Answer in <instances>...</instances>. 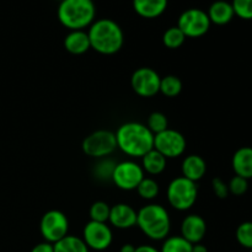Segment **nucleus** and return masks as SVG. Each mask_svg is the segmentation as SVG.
<instances>
[{
    "mask_svg": "<svg viewBox=\"0 0 252 252\" xmlns=\"http://www.w3.org/2000/svg\"><path fill=\"white\" fill-rule=\"evenodd\" d=\"M54 252H89V248L83 239L73 235H66L54 244Z\"/></svg>",
    "mask_w": 252,
    "mask_h": 252,
    "instance_id": "nucleus-21",
    "label": "nucleus"
},
{
    "mask_svg": "<svg viewBox=\"0 0 252 252\" xmlns=\"http://www.w3.org/2000/svg\"><path fill=\"white\" fill-rule=\"evenodd\" d=\"M154 149L166 159L181 157L186 150V139L180 132L169 129L154 135Z\"/></svg>",
    "mask_w": 252,
    "mask_h": 252,
    "instance_id": "nucleus-10",
    "label": "nucleus"
},
{
    "mask_svg": "<svg viewBox=\"0 0 252 252\" xmlns=\"http://www.w3.org/2000/svg\"><path fill=\"white\" fill-rule=\"evenodd\" d=\"M69 220L65 214L61 211H48L43 214L39 221V231L44 241L56 244L68 235Z\"/></svg>",
    "mask_w": 252,
    "mask_h": 252,
    "instance_id": "nucleus-6",
    "label": "nucleus"
},
{
    "mask_svg": "<svg viewBox=\"0 0 252 252\" xmlns=\"http://www.w3.org/2000/svg\"><path fill=\"white\" fill-rule=\"evenodd\" d=\"M185 39H186V36L177 26L169 27L162 34V42H164L165 47L170 49L180 48L185 43Z\"/></svg>",
    "mask_w": 252,
    "mask_h": 252,
    "instance_id": "nucleus-24",
    "label": "nucleus"
},
{
    "mask_svg": "<svg viewBox=\"0 0 252 252\" xmlns=\"http://www.w3.org/2000/svg\"><path fill=\"white\" fill-rule=\"evenodd\" d=\"M83 240L89 248V250L103 251L108 249L112 244L113 235L110 226L106 223L90 220L83 230Z\"/></svg>",
    "mask_w": 252,
    "mask_h": 252,
    "instance_id": "nucleus-12",
    "label": "nucleus"
},
{
    "mask_svg": "<svg viewBox=\"0 0 252 252\" xmlns=\"http://www.w3.org/2000/svg\"><path fill=\"white\" fill-rule=\"evenodd\" d=\"M81 148L88 157L101 159L112 154L116 150L117 148L116 135L110 130H96L83 140Z\"/></svg>",
    "mask_w": 252,
    "mask_h": 252,
    "instance_id": "nucleus-7",
    "label": "nucleus"
},
{
    "mask_svg": "<svg viewBox=\"0 0 252 252\" xmlns=\"http://www.w3.org/2000/svg\"><path fill=\"white\" fill-rule=\"evenodd\" d=\"M169 0H133V9L144 19L161 16L166 10Z\"/></svg>",
    "mask_w": 252,
    "mask_h": 252,
    "instance_id": "nucleus-15",
    "label": "nucleus"
},
{
    "mask_svg": "<svg viewBox=\"0 0 252 252\" xmlns=\"http://www.w3.org/2000/svg\"><path fill=\"white\" fill-rule=\"evenodd\" d=\"M137 225L152 240H165L170 233L171 220L166 209L160 204H148L137 212Z\"/></svg>",
    "mask_w": 252,
    "mask_h": 252,
    "instance_id": "nucleus-4",
    "label": "nucleus"
},
{
    "mask_svg": "<svg viewBox=\"0 0 252 252\" xmlns=\"http://www.w3.org/2000/svg\"><path fill=\"white\" fill-rule=\"evenodd\" d=\"M58 20L70 31L84 30L91 26L96 16V6L93 0H63L57 10Z\"/></svg>",
    "mask_w": 252,
    "mask_h": 252,
    "instance_id": "nucleus-3",
    "label": "nucleus"
},
{
    "mask_svg": "<svg viewBox=\"0 0 252 252\" xmlns=\"http://www.w3.org/2000/svg\"><path fill=\"white\" fill-rule=\"evenodd\" d=\"M111 207L106 202L97 201L90 207V219L93 221H98V223H106L110 218Z\"/></svg>",
    "mask_w": 252,
    "mask_h": 252,
    "instance_id": "nucleus-27",
    "label": "nucleus"
},
{
    "mask_svg": "<svg viewBox=\"0 0 252 252\" xmlns=\"http://www.w3.org/2000/svg\"><path fill=\"white\" fill-rule=\"evenodd\" d=\"M159 191L160 189L158 182L155 180L150 179V177H144L137 187L138 194L143 199H147V201H152V199L157 198Z\"/></svg>",
    "mask_w": 252,
    "mask_h": 252,
    "instance_id": "nucleus-25",
    "label": "nucleus"
},
{
    "mask_svg": "<svg viewBox=\"0 0 252 252\" xmlns=\"http://www.w3.org/2000/svg\"><path fill=\"white\" fill-rule=\"evenodd\" d=\"M160 80L161 78L154 69L143 66L132 74L130 86L137 95L142 97H152L159 93Z\"/></svg>",
    "mask_w": 252,
    "mask_h": 252,
    "instance_id": "nucleus-11",
    "label": "nucleus"
},
{
    "mask_svg": "<svg viewBox=\"0 0 252 252\" xmlns=\"http://www.w3.org/2000/svg\"><path fill=\"white\" fill-rule=\"evenodd\" d=\"M144 179V171L142 166L134 161H122L116 164L112 174L113 184L123 191L137 189L138 185Z\"/></svg>",
    "mask_w": 252,
    "mask_h": 252,
    "instance_id": "nucleus-9",
    "label": "nucleus"
},
{
    "mask_svg": "<svg viewBox=\"0 0 252 252\" xmlns=\"http://www.w3.org/2000/svg\"><path fill=\"white\" fill-rule=\"evenodd\" d=\"M108 221L117 229H130L137 225V212L129 204H115L111 207Z\"/></svg>",
    "mask_w": 252,
    "mask_h": 252,
    "instance_id": "nucleus-14",
    "label": "nucleus"
},
{
    "mask_svg": "<svg viewBox=\"0 0 252 252\" xmlns=\"http://www.w3.org/2000/svg\"><path fill=\"white\" fill-rule=\"evenodd\" d=\"M192 252H208V249L204 245H202L201 243H198L192 245Z\"/></svg>",
    "mask_w": 252,
    "mask_h": 252,
    "instance_id": "nucleus-35",
    "label": "nucleus"
},
{
    "mask_svg": "<svg viewBox=\"0 0 252 252\" xmlns=\"http://www.w3.org/2000/svg\"><path fill=\"white\" fill-rule=\"evenodd\" d=\"M250 252H252V250H250Z\"/></svg>",
    "mask_w": 252,
    "mask_h": 252,
    "instance_id": "nucleus-38",
    "label": "nucleus"
},
{
    "mask_svg": "<svg viewBox=\"0 0 252 252\" xmlns=\"http://www.w3.org/2000/svg\"><path fill=\"white\" fill-rule=\"evenodd\" d=\"M207 233L206 220L201 216L191 214L182 220L181 236L192 245L201 243Z\"/></svg>",
    "mask_w": 252,
    "mask_h": 252,
    "instance_id": "nucleus-13",
    "label": "nucleus"
},
{
    "mask_svg": "<svg viewBox=\"0 0 252 252\" xmlns=\"http://www.w3.org/2000/svg\"><path fill=\"white\" fill-rule=\"evenodd\" d=\"M31 252H54V246L53 244L43 241V243H39L36 246H33Z\"/></svg>",
    "mask_w": 252,
    "mask_h": 252,
    "instance_id": "nucleus-33",
    "label": "nucleus"
},
{
    "mask_svg": "<svg viewBox=\"0 0 252 252\" xmlns=\"http://www.w3.org/2000/svg\"><path fill=\"white\" fill-rule=\"evenodd\" d=\"M120 252H135V246L132 245V244H125L121 248Z\"/></svg>",
    "mask_w": 252,
    "mask_h": 252,
    "instance_id": "nucleus-36",
    "label": "nucleus"
},
{
    "mask_svg": "<svg viewBox=\"0 0 252 252\" xmlns=\"http://www.w3.org/2000/svg\"><path fill=\"white\" fill-rule=\"evenodd\" d=\"M91 48L106 56L115 54L122 48L125 36L120 25L111 19H100L91 24L88 31Z\"/></svg>",
    "mask_w": 252,
    "mask_h": 252,
    "instance_id": "nucleus-2",
    "label": "nucleus"
},
{
    "mask_svg": "<svg viewBox=\"0 0 252 252\" xmlns=\"http://www.w3.org/2000/svg\"><path fill=\"white\" fill-rule=\"evenodd\" d=\"M135 252H160L152 245H140L135 248Z\"/></svg>",
    "mask_w": 252,
    "mask_h": 252,
    "instance_id": "nucleus-34",
    "label": "nucleus"
},
{
    "mask_svg": "<svg viewBox=\"0 0 252 252\" xmlns=\"http://www.w3.org/2000/svg\"><path fill=\"white\" fill-rule=\"evenodd\" d=\"M182 176L192 182H197L206 175L207 164L199 155H189L182 161Z\"/></svg>",
    "mask_w": 252,
    "mask_h": 252,
    "instance_id": "nucleus-18",
    "label": "nucleus"
},
{
    "mask_svg": "<svg viewBox=\"0 0 252 252\" xmlns=\"http://www.w3.org/2000/svg\"><path fill=\"white\" fill-rule=\"evenodd\" d=\"M160 252H192V244L181 235L165 239Z\"/></svg>",
    "mask_w": 252,
    "mask_h": 252,
    "instance_id": "nucleus-23",
    "label": "nucleus"
},
{
    "mask_svg": "<svg viewBox=\"0 0 252 252\" xmlns=\"http://www.w3.org/2000/svg\"><path fill=\"white\" fill-rule=\"evenodd\" d=\"M142 169L149 175H160L166 169V158L158 150L152 149L142 158Z\"/></svg>",
    "mask_w": 252,
    "mask_h": 252,
    "instance_id": "nucleus-20",
    "label": "nucleus"
},
{
    "mask_svg": "<svg viewBox=\"0 0 252 252\" xmlns=\"http://www.w3.org/2000/svg\"><path fill=\"white\" fill-rule=\"evenodd\" d=\"M182 90V81L175 75H166L160 80V90L162 95L167 97H175Z\"/></svg>",
    "mask_w": 252,
    "mask_h": 252,
    "instance_id": "nucleus-22",
    "label": "nucleus"
},
{
    "mask_svg": "<svg viewBox=\"0 0 252 252\" xmlns=\"http://www.w3.org/2000/svg\"><path fill=\"white\" fill-rule=\"evenodd\" d=\"M64 48L70 54H75V56L86 53L91 48L88 32L84 30L69 32L64 38Z\"/></svg>",
    "mask_w": 252,
    "mask_h": 252,
    "instance_id": "nucleus-17",
    "label": "nucleus"
},
{
    "mask_svg": "<svg viewBox=\"0 0 252 252\" xmlns=\"http://www.w3.org/2000/svg\"><path fill=\"white\" fill-rule=\"evenodd\" d=\"M236 240L243 248L252 250V221H244L236 229Z\"/></svg>",
    "mask_w": 252,
    "mask_h": 252,
    "instance_id": "nucleus-28",
    "label": "nucleus"
},
{
    "mask_svg": "<svg viewBox=\"0 0 252 252\" xmlns=\"http://www.w3.org/2000/svg\"><path fill=\"white\" fill-rule=\"evenodd\" d=\"M116 167V162H113L111 159H102L95 165L94 167V175L100 181H107L112 180L113 170Z\"/></svg>",
    "mask_w": 252,
    "mask_h": 252,
    "instance_id": "nucleus-26",
    "label": "nucleus"
},
{
    "mask_svg": "<svg viewBox=\"0 0 252 252\" xmlns=\"http://www.w3.org/2000/svg\"><path fill=\"white\" fill-rule=\"evenodd\" d=\"M228 187L229 193L234 194V196H243V194H245L248 192L249 180L235 175L228 184Z\"/></svg>",
    "mask_w": 252,
    "mask_h": 252,
    "instance_id": "nucleus-31",
    "label": "nucleus"
},
{
    "mask_svg": "<svg viewBox=\"0 0 252 252\" xmlns=\"http://www.w3.org/2000/svg\"><path fill=\"white\" fill-rule=\"evenodd\" d=\"M231 164L236 176H241L246 180L252 179V148L243 147L236 150Z\"/></svg>",
    "mask_w": 252,
    "mask_h": 252,
    "instance_id": "nucleus-16",
    "label": "nucleus"
},
{
    "mask_svg": "<svg viewBox=\"0 0 252 252\" xmlns=\"http://www.w3.org/2000/svg\"><path fill=\"white\" fill-rule=\"evenodd\" d=\"M57 1H59V2H61V1H63V0H57Z\"/></svg>",
    "mask_w": 252,
    "mask_h": 252,
    "instance_id": "nucleus-37",
    "label": "nucleus"
},
{
    "mask_svg": "<svg viewBox=\"0 0 252 252\" xmlns=\"http://www.w3.org/2000/svg\"><path fill=\"white\" fill-rule=\"evenodd\" d=\"M166 196L172 208L177 211H189L196 203L198 189L196 182H192L181 176L170 182Z\"/></svg>",
    "mask_w": 252,
    "mask_h": 252,
    "instance_id": "nucleus-5",
    "label": "nucleus"
},
{
    "mask_svg": "<svg viewBox=\"0 0 252 252\" xmlns=\"http://www.w3.org/2000/svg\"><path fill=\"white\" fill-rule=\"evenodd\" d=\"M212 189H213V192L216 193V196L218 197V198L224 199L229 196L228 184H225V182L221 179H219V177L213 179V181H212Z\"/></svg>",
    "mask_w": 252,
    "mask_h": 252,
    "instance_id": "nucleus-32",
    "label": "nucleus"
},
{
    "mask_svg": "<svg viewBox=\"0 0 252 252\" xmlns=\"http://www.w3.org/2000/svg\"><path fill=\"white\" fill-rule=\"evenodd\" d=\"M167 126H169V122H167L166 116L161 112H153L148 118L147 127L154 135L166 130Z\"/></svg>",
    "mask_w": 252,
    "mask_h": 252,
    "instance_id": "nucleus-29",
    "label": "nucleus"
},
{
    "mask_svg": "<svg viewBox=\"0 0 252 252\" xmlns=\"http://www.w3.org/2000/svg\"><path fill=\"white\" fill-rule=\"evenodd\" d=\"M207 14H208L209 20H211V24H216L218 26H223V25L229 24L233 20V17L235 16L231 2L225 1V0L214 1L209 6V10Z\"/></svg>",
    "mask_w": 252,
    "mask_h": 252,
    "instance_id": "nucleus-19",
    "label": "nucleus"
},
{
    "mask_svg": "<svg viewBox=\"0 0 252 252\" xmlns=\"http://www.w3.org/2000/svg\"><path fill=\"white\" fill-rule=\"evenodd\" d=\"M208 14L201 9H189L182 12L177 21V27L186 37L198 38L204 36L211 27Z\"/></svg>",
    "mask_w": 252,
    "mask_h": 252,
    "instance_id": "nucleus-8",
    "label": "nucleus"
},
{
    "mask_svg": "<svg viewBox=\"0 0 252 252\" xmlns=\"http://www.w3.org/2000/svg\"><path fill=\"white\" fill-rule=\"evenodd\" d=\"M115 135L117 148L129 157L143 158L154 149V134L143 123H123Z\"/></svg>",
    "mask_w": 252,
    "mask_h": 252,
    "instance_id": "nucleus-1",
    "label": "nucleus"
},
{
    "mask_svg": "<svg viewBox=\"0 0 252 252\" xmlns=\"http://www.w3.org/2000/svg\"><path fill=\"white\" fill-rule=\"evenodd\" d=\"M234 14L243 20H252V0H233Z\"/></svg>",
    "mask_w": 252,
    "mask_h": 252,
    "instance_id": "nucleus-30",
    "label": "nucleus"
}]
</instances>
